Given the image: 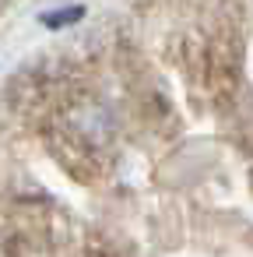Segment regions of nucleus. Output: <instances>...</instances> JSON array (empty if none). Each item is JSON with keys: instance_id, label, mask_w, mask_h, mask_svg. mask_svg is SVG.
<instances>
[{"instance_id": "obj_1", "label": "nucleus", "mask_w": 253, "mask_h": 257, "mask_svg": "<svg viewBox=\"0 0 253 257\" xmlns=\"http://www.w3.org/2000/svg\"><path fill=\"white\" fill-rule=\"evenodd\" d=\"M81 18H85V8H57V11L43 15V25L46 29H67V25H78Z\"/></svg>"}]
</instances>
